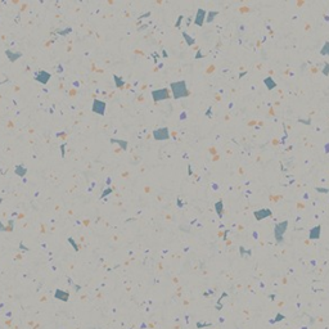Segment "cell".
Instances as JSON below:
<instances>
[{"label": "cell", "instance_id": "obj_1", "mask_svg": "<svg viewBox=\"0 0 329 329\" xmlns=\"http://www.w3.org/2000/svg\"><path fill=\"white\" fill-rule=\"evenodd\" d=\"M170 89H171L172 96H174L175 99L184 98V96H188V95H189V90H188V88H186L185 81H176V82H172V84L170 85Z\"/></svg>", "mask_w": 329, "mask_h": 329}, {"label": "cell", "instance_id": "obj_2", "mask_svg": "<svg viewBox=\"0 0 329 329\" xmlns=\"http://www.w3.org/2000/svg\"><path fill=\"white\" fill-rule=\"evenodd\" d=\"M287 228H288V221L287 220L279 222V224H277L274 226V237H275V239H277L278 243L283 242V235L285 233V230H287Z\"/></svg>", "mask_w": 329, "mask_h": 329}, {"label": "cell", "instance_id": "obj_3", "mask_svg": "<svg viewBox=\"0 0 329 329\" xmlns=\"http://www.w3.org/2000/svg\"><path fill=\"white\" fill-rule=\"evenodd\" d=\"M153 99L158 102V100H163V99H167L170 96V90L168 89H159V90H154L153 93Z\"/></svg>", "mask_w": 329, "mask_h": 329}, {"label": "cell", "instance_id": "obj_4", "mask_svg": "<svg viewBox=\"0 0 329 329\" xmlns=\"http://www.w3.org/2000/svg\"><path fill=\"white\" fill-rule=\"evenodd\" d=\"M154 135V138H156L157 140H166L170 138V134H168V129L167 127H162V129H159V130H156V131L153 133Z\"/></svg>", "mask_w": 329, "mask_h": 329}, {"label": "cell", "instance_id": "obj_5", "mask_svg": "<svg viewBox=\"0 0 329 329\" xmlns=\"http://www.w3.org/2000/svg\"><path fill=\"white\" fill-rule=\"evenodd\" d=\"M271 215V211L268 210V208H264V210H260V211H255V216H256V220H261V219H265Z\"/></svg>", "mask_w": 329, "mask_h": 329}, {"label": "cell", "instance_id": "obj_6", "mask_svg": "<svg viewBox=\"0 0 329 329\" xmlns=\"http://www.w3.org/2000/svg\"><path fill=\"white\" fill-rule=\"evenodd\" d=\"M94 104H95V105H93V111H94V112H96L98 114H104L105 104L102 103V102H98V100H95Z\"/></svg>", "mask_w": 329, "mask_h": 329}, {"label": "cell", "instance_id": "obj_7", "mask_svg": "<svg viewBox=\"0 0 329 329\" xmlns=\"http://www.w3.org/2000/svg\"><path fill=\"white\" fill-rule=\"evenodd\" d=\"M205 16H206V12L203 11V9H198L197 17H196V25L202 26L203 25V21H205Z\"/></svg>", "mask_w": 329, "mask_h": 329}, {"label": "cell", "instance_id": "obj_8", "mask_svg": "<svg viewBox=\"0 0 329 329\" xmlns=\"http://www.w3.org/2000/svg\"><path fill=\"white\" fill-rule=\"evenodd\" d=\"M320 231H321L320 226H315L314 229L310 230V238L311 239H319L320 238Z\"/></svg>", "mask_w": 329, "mask_h": 329}, {"label": "cell", "instance_id": "obj_9", "mask_svg": "<svg viewBox=\"0 0 329 329\" xmlns=\"http://www.w3.org/2000/svg\"><path fill=\"white\" fill-rule=\"evenodd\" d=\"M321 54L324 55V54H328L329 55V42H325V44H324V46L321 48Z\"/></svg>", "mask_w": 329, "mask_h": 329}, {"label": "cell", "instance_id": "obj_10", "mask_svg": "<svg viewBox=\"0 0 329 329\" xmlns=\"http://www.w3.org/2000/svg\"><path fill=\"white\" fill-rule=\"evenodd\" d=\"M216 210H217V215L222 216V202H217L216 203Z\"/></svg>", "mask_w": 329, "mask_h": 329}, {"label": "cell", "instance_id": "obj_11", "mask_svg": "<svg viewBox=\"0 0 329 329\" xmlns=\"http://www.w3.org/2000/svg\"><path fill=\"white\" fill-rule=\"evenodd\" d=\"M183 36L186 39V42H188V45H193V44H194V39H193V37H189V36H188V33H185V32H184V33H183Z\"/></svg>", "mask_w": 329, "mask_h": 329}]
</instances>
